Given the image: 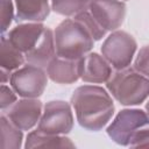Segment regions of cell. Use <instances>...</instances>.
<instances>
[{
    "instance_id": "obj_11",
    "label": "cell",
    "mask_w": 149,
    "mask_h": 149,
    "mask_svg": "<svg viewBox=\"0 0 149 149\" xmlns=\"http://www.w3.org/2000/svg\"><path fill=\"white\" fill-rule=\"evenodd\" d=\"M45 26L41 22H28L15 26L6 35L9 42L24 55L33 50L38 43Z\"/></svg>"
},
{
    "instance_id": "obj_6",
    "label": "cell",
    "mask_w": 149,
    "mask_h": 149,
    "mask_svg": "<svg viewBox=\"0 0 149 149\" xmlns=\"http://www.w3.org/2000/svg\"><path fill=\"white\" fill-rule=\"evenodd\" d=\"M9 84L22 98H38L47 87L48 74L43 68L28 63L12 73Z\"/></svg>"
},
{
    "instance_id": "obj_4",
    "label": "cell",
    "mask_w": 149,
    "mask_h": 149,
    "mask_svg": "<svg viewBox=\"0 0 149 149\" xmlns=\"http://www.w3.org/2000/svg\"><path fill=\"white\" fill-rule=\"evenodd\" d=\"M106 132L116 144L136 148L149 134V115L139 108H125L116 114Z\"/></svg>"
},
{
    "instance_id": "obj_14",
    "label": "cell",
    "mask_w": 149,
    "mask_h": 149,
    "mask_svg": "<svg viewBox=\"0 0 149 149\" xmlns=\"http://www.w3.org/2000/svg\"><path fill=\"white\" fill-rule=\"evenodd\" d=\"M16 21L42 22L49 13V0H15Z\"/></svg>"
},
{
    "instance_id": "obj_3",
    "label": "cell",
    "mask_w": 149,
    "mask_h": 149,
    "mask_svg": "<svg viewBox=\"0 0 149 149\" xmlns=\"http://www.w3.org/2000/svg\"><path fill=\"white\" fill-rule=\"evenodd\" d=\"M106 86L112 97L123 106L141 105L149 97V78L130 66L115 70Z\"/></svg>"
},
{
    "instance_id": "obj_9",
    "label": "cell",
    "mask_w": 149,
    "mask_h": 149,
    "mask_svg": "<svg viewBox=\"0 0 149 149\" xmlns=\"http://www.w3.org/2000/svg\"><path fill=\"white\" fill-rule=\"evenodd\" d=\"M42 112V102L37 98H24L15 101L2 114L17 128L29 130L40 121Z\"/></svg>"
},
{
    "instance_id": "obj_1",
    "label": "cell",
    "mask_w": 149,
    "mask_h": 149,
    "mask_svg": "<svg viewBox=\"0 0 149 149\" xmlns=\"http://www.w3.org/2000/svg\"><path fill=\"white\" fill-rule=\"evenodd\" d=\"M71 105L80 127L91 132L101 130L114 114L111 94L98 85H83L74 90Z\"/></svg>"
},
{
    "instance_id": "obj_17",
    "label": "cell",
    "mask_w": 149,
    "mask_h": 149,
    "mask_svg": "<svg viewBox=\"0 0 149 149\" xmlns=\"http://www.w3.org/2000/svg\"><path fill=\"white\" fill-rule=\"evenodd\" d=\"M1 125V143L0 147L2 149H19L22 146V129L17 128L14 123L9 121V119L2 114L0 118Z\"/></svg>"
},
{
    "instance_id": "obj_7",
    "label": "cell",
    "mask_w": 149,
    "mask_h": 149,
    "mask_svg": "<svg viewBox=\"0 0 149 149\" xmlns=\"http://www.w3.org/2000/svg\"><path fill=\"white\" fill-rule=\"evenodd\" d=\"M73 114L71 106L63 100H51L44 105L37 128L44 133L65 135L72 130Z\"/></svg>"
},
{
    "instance_id": "obj_19",
    "label": "cell",
    "mask_w": 149,
    "mask_h": 149,
    "mask_svg": "<svg viewBox=\"0 0 149 149\" xmlns=\"http://www.w3.org/2000/svg\"><path fill=\"white\" fill-rule=\"evenodd\" d=\"M74 17L78 19L79 21H81V22L85 24V27L88 29V31L91 33V35H92V37L94 38V41H99V40H101V38L106 35L107 30L104 29V28L98 23V21L93 17V15L90 13V10L81 12V13L77 14Z\"/></svg>"
},
{
    "instance_id": "obj_16",
    "label": "cell",
    "mask_w": 149,
    "mask_h": 149,
    "mask_svg": "<svg viewBox=\"0 0 149 149\" xmlns=\"http://www.w3.org/2000/svg\"><path fill=\"white\" fill-rule=\"evenodd\" d=\"M24 61V54L16 49L7 36L2 35L0 40V69L12 72L21 68Z\"/></svg>"
},
{
    "instance_id": "obj_2",
    "label": "cell",
    "mask_w": 149,
    "mask_h": 149,
    "mask_svg": "<svg viewBox=\"0 0 149 149\" xmlns=\"http://www.w3.org/2000/svg\"><path fill=\"white\" fill-rule=\"evenodd\" d=\"M56 55L66 59H80L88 54L94 44L85 24L78 19L63 20L54 31Z\"/></svg>"
},
{
    "instance_id": "obj_5",
    "label": "cell",
    "mask_w": 149,
    "mask_h": 149,
    "mask_svg": "<svg viewBox=\"0 0 149 149\" xmlns=\"http://www.w3.org/2000/svg\"><path fill=\"white\" fill-rule=\"evenodd\" d=\"M137 43L135 38L125 30H114L101 45V54L115 69L130 65L135 55Z\"/></svg>"
},
{
    "instance_id": "obj_20",
    "label": "cell",
    "mask_w": 149,
    "mask_h": 149,
    "mask_svg": "<svg viewBox=\"0 0 149 149\" xmlns=\"http://www.w3.org/2000/svg\"><path fill=\"white\" fill-rule=\"evenodd\" d=\"M134 68L149 78V44L142 47L134 61Z\"/></svg>"
},
{
    "instance_id": "obj_10",
    "label": "cell",
    "mask_w": 149,
    "mask_h": 149,
    "mask_svg": "<svg viewBox=\"0 0 149 149\" xmlns=\"http://www.w3.org/2000/svg\"><path fill=\"white\" fill-rule=\"evenodd\" d=\"M112 73V65L97 52H88L79 59V77L85 83H106Z\"/></svg>"
},
{
    "instance_id": "obj_23",
    "label": "cell",
    "mask_w": 149,
    "mask_h": 149,
    "mask_svg": "<svg viewBox=\"0 0 149 149\" xmlns=\"http://www.w3.org/2000/svg\"><path fill=\"white\" fill-rule=\"evenodd\" d=\"M146 111H147V114L149 115V100H148V102L146 104Z\"/></svg>"
},
{
    "instance_id": "obj_15",
    "label": "cell",
    "mask_w": 149,
    "mask_h": 149,
    "mask_svg": "<svg viewBox=\"0 0 149 149\" xmlns=\"http://www.w3.org/2000/svg\"><path fill=\"white\" fill-rule=\"evenodd\" d=\"M24 148H74V143L65 135L44 133L37 128L28 134Z\"/></svg>"
},
{
    "instance_id": "obj_13",
    "label": "cell",
    "mask_w": 149,
    "mask_h": 149,
    "mask_svg": "<svg viewBox=\"0 0 149 149\" xmlns=\"http://www.w3.org/2000/svg\"><path fill=\"white\" fill-rule=\"evenodd\" d=\"M56 56L55 36L54 31L45 27L36 47L24 55L26 61L29 64H34L41 68H47L50 61Z\"/></svg>"
},
{
    "instance_id": "obj_22",
    "label": "cell",
    "mask_w": 149,
    "mask_h": 149,
    "mask_svg": "<svg viewBox=\"0 0 149 149\" xmlns=\"http://www.w3.org/2000/svg\"><path fill=\"white\" fill-rule=\"evenodd\" d=\"M16 92L6 86L5 84L1 85L0 87V108L2 111V113H5L15 101H16Z\"/></svg>"
},
{
    "instance_id": "obj_8",
    "label": "cell",
    "mask_w": 149,
    "mask_h": 149,
    "mask_svg": "<svg viewBox=\"0 0 149 149\" xmlns=\"http://www.w3.org/2000/svg\"><path fill=\"white\" fill-rule=\"evenodd\" d=\"M90 13L107 31H114L125 21L126 3L120 0H91Z\"/></svg>"
},
{
    "instance_id": "obj_21",
    "label": "cell",
    "mask_w": 149,
    "mask_h": 149,
    "mask_svg": "<svg viewBox=\"0 0 149 149\" xmlns=\"http://www.w3.org/2000/svg\"><path fill=\"white\" fill-rule=\"evenodd\" d=\"M14 19V7L12 0H1V34L10 26Z\"/></svg>"
},
{
    "instance_id": "obj_12",
    "label": "cell",
    "mask_w": 149,
    "mask_h": 149,
    "mask_svg": "<svg viewBox=\"0 0 149 149\" xmlns=\"http://www.w3.org/2000/svg\"><path fill=\"white\" fill-rule=\"evenodd\" d=\"M48 77L57 84H73L79 77V59H66L55 56L47 66Z\"/></svg>"
},
{
    "instance_id": "obj_18",
    "label": "cell",
    "mask_w": 149,
    "mask_h": 149,
    "mask_svg": "<svg viewBox=\"0 0 149 149\" xmlns=\"http://www.w3.org/2000/svg\"><path fill=\"white\" fill-rule=\"evenodd\" d=\"M91 0H51V9L64 16H76L88 9Z\"/></svg>"
}]
</instances>
